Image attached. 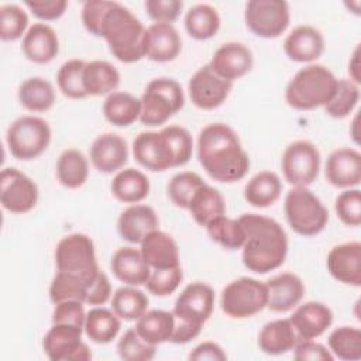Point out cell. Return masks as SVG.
Returning <instances> with one entry per match:
<instances>
[{
	"mask_svg": "<svg viewBox=\"0 0 361 361\" xmlns=\"http://www.w3.org/2000/svg\"><path fill=\"white\" fill-rule=\"evenodd\" d=\"M197 158L209 176L223 183L243 179L250 168L237 133L224 123L207 124L199 133Z\"/></svg>",
	"mask_w": 361,
	"mask_h": 361,
	"instance_id": "cell-1",
	"label": "cell"
},
{
	"mask_svg": "<svg viewBox=\"0 0 361 361\" xmlns=\"http://www.w3.org/2000/svg\"><path fill=\"white\" fill-rule=\"evenodd\" d=\"M241 223L245 241L243 244V262L255 274H267L279 268L288 254V237L282 226L267 216L247 213Z\"/></svg>",
	"mask_w": 361,
	"mask_h": 361,
	"instance_id": "cell-2",
	"label": "cell"
},
{
	"mask_svg": "<svg viewBox=\"0 0 361 361\" xmlns=\"http://www.w3.org/2000/svg\"><path fill=\"white\" fill-rule=\"evenodd\" d=\"M192 151L193 138L180 126H168L161 131H142L133 141L135 161L154 172L185 165Z\"/></svg>",
	"mask_w": 361,
	"mask_h": 361,
	"instance_id": "cell-3",
	"label": "cell"
},
{
	"mask_svg": "<svg viewBox=\"0 0 361 361\" xmlns=\"http://www.w3.org/2000/svg\"><path fill=\"white\" fill-rule=\"evenodd\" d=\"M100 37L106 39L113 56L124 63H133L145 56V27L127 7L117 1L103 18Z\"/></svg>",
	"mask_w": 361,
	"mask_h": 361,
	"instance_id": "cell-4",
	"label": "cell"
},
{
	"mask_svg": "<svg viewBox=\"0 0 361 361\" xmlns=\"http://www.w3.org/2000/svg\"><path fill=\"white\" fill-rule=\"evenodd\" d=\"M214 306V292L203 282L189 283L178 296L173 306L175 327L171 343L185 344L200 334Z\"/></svg>",
	"mask_w": 361,
	"mask_h": 361,
	"instance_id": "cell-5",
	"label": "cell"
},
{
	"mask_svg": "<svg viewBox=\"0 0 361 361\" xmlns=\"http://www.w3.org/2000/svg\"><path fill=\"white\" fill-rule=\"evenodd\" d=\"M337 78L323 65L312 63L295 73L285 90L286 103L296 110L326 106L336 93Z\"/></svg>",
	"mask_w": 361,
	"mask_h": 361,
	"instance_id": "cell-6",
	"label": "cell"
},
{
	"mask_svg": "<svg viewBox=\"0 0 361 361\" xmlns=\"http://www.w3.org/2000/svg\"><path fill=\"white\" fill-rule=\"evenodd\" d=\"M140 100V121L149 127L166 123L185 104L182 86L171 78H157L151 80Z\"/></svg>",
	"mask_w": 361,
	"mask_h": 361,
	"instance_id": "cell-7",
	"label": "cell"
},
{
	"mask_svg": "<svg viewBox=\"0 0 361 361\" xmlns=\"http://www.w3.org/2000/svg\"><path fill=\"white\" fill-rule=\"evenodd\" d=\"M285 216L290 228L305 237L319 234L329 221V212L307 188L295 186L285 197Z\"/></svg>",
	"mask_w": 361,
	"mask_h": 361,
	"instance_id": "cell-8",
	"label": "cell"
},
{
	"mask_svg": "<svg viewBox=\"0 0 361 361\" xmlns=\"http://www.w3.org/2000/svg\"><path fill=\"white\" fill-rule=\"evenodd\" d=\"M51 135V127L44 118L23 116L10 124L6 141L14 158L30 161L48 148Z\"/></svg>",
	"mask_w": 361,
	"mask_h": 361,
	"instance_id": "cell-9",
	"label": "cell"
},
{
	"mask_svg": "<svg viewBox=\"0 0 361 361\" xmlns=\"http://www.w3.org/2000/svg\"><path fill=\"white\" fill-rule=\"evenodd\" d=\"M267 285L254 278L243 276L230 282L221 292V310L233 319H245L267 307Z\"/></svg>",
	"mask_w": 361,
	"mask_h": 361,
	"instance_id": "cell-10",
	"label": "cell"
},
{
	"mask_svg": "<svg viewBox=\"0 0 361 361\" xmlns=\"http://www.w3.org/2000/svg\"><path fill=\"white\" fill-rule=\"evenodd\" d=\"M55 264L59 272L96 279L100 268L96 261L94 244L86 234L73 233L63 237L55 248Z\"/></svg>",
	"mask_w": 361,
	"mask_h": 361,
	"instance_id": "cell-11",
	"label": "cell"
},
{
	"mask_svg": "<svg viewBox=\"0 0 361 361\" xmlns=\"http://www.w3.org/2000/svg\"><path fill=\"white\" fill-rule=\"evenodd\" d=\"M244 18L255 35L276 38L289 25V6L283 0H251L245 4Z\"/></svg>",
	"mask_w": 361,
	"mask_h": 361,
	"instance_id": "cell-12",
	"label": "cell"
},
{
	"mask_svg": "<svg viewBox=\"0 0 361 361\" xmlns=\"http://www.w3.org/2000/svg\"><path fill=\"white\" fill-rule=\"evenodd\" d=\"M281 165L288 183L306 188L319 175L320 152L310 141L299 140L286 147Z\"/></svg>",
	"mask_w": 361,
	"mask_h": 361,
	"instance_id": "cell-13",
	"label": "cell"
},
{
	"mask_svg": "<svg viewBox=\"0 0 361 361\" xmlns=\"http://www.w3.org/2000/svg\"><path fill=\"white\" fill-rule=\"evenodd\" d=\"M83 329L72 324H52L42 340V348L51 361H89L92 351L82 341Z\"/></svg>",
	"mask_w": 361,
	"mask_h": 361,
	"instance_id": "cell-14",
	"label": "cell"
},
{
	"mask_svg": "<svg viewBox=\"0 0 361 361\" xmlns=\"http://www.w3.org/2000/svg\"><path fill=\"white\" fill-rule=\"evenodd\" d=\"M0 200L7 212L23 214L35 207L38 188L17 168H4L0 173Z\"/></svg>",
	"mask_w": 361,
	"mask_h": 361,
	"instance_id": "cell-15",
	"label": "cell"
},
{
	"mask_svg": "<svg viewBox=\"0 0 361 361\" xmlns=\"http://www.w3.org/2000/svg\"><path fill=\"white\" fill-rule=\"evenodd\" d=\"M233 82L220 78L209 63L199 68L189 80V96L192 103L202 110H213L228 97Z\"/></svg>",
	"mask_w": 361,
	"mask_h": 361,
	"instance_id": "cell-16",
	"label": "cell"
},
{
	"mask_svg": "<svg viewBox=\"0 0 361 361\" xmlns=\"http://www.w3.org/2000/svg\"><path fill=\"white\" fill-rule=\"evenodd\" d=\"M327 269L330 275L341 283L361 285V243L350 241L336 245L327 255Z\"/></svg>",
	"mask_w": 361,
	"mask_h": 361,
	"instance_id": "cell-17",
	"label": "cell"
},
{
	"mask_svg": "<svg viewBox=\"0 0 361 361\" xmlns=\"http://www.w3.org/2000/svg\"><path fill=\"white\" fill-rule=\"evenodd\" d=\"M252 52L241 42H226L213 55L209 66L223 79L235 80L252 68Z\"/></svg>",
	"mask_w": 361,
	"mask_h": 361,
	"instance_id": "cell-18",
	"label": "cell"
},
{
	"mask_svg": "<svg viewBox=\"0 0 361 361\" xmlns=\"http://www.w3.org/2000/svg\"><path fill=\"white\" fill-rule=\"evenodd\" d=\"M326 179L336 188H353L361 182V154L354 148L334 149L326 162Z\"/></svg>",
	"mask_w": 361,
	"mask_h": 361,
	"instance_id": "cell-19",
	"label": "cell"
},
{
	"mask_svg": "<svg viewBox=\"0 0 361 361\" xmlns=\"http://www.w3.org/2000/svg\"><path fill=\"white\" fill-rule=\"evenodd\" d=\"M128 159V147L124 138L114 133L99 135L90 147V161L103 173H111L124 166Z\"/></svg>",
	"mask_w": 361,
	"mask_h": 361,
	"instance_id": "cell-20",
	"label": "cell"
},
{
	"mask_svg": "<svg viewBox=\"0 0 361 361\" xmlns=\"http://www.w3.org/2000/svg\"><path fill=\"white\" fill-rule=\"evenodd\" d=\"M268 290L267 307L275 313H285L293 309L305 295L302 279L290 272L279 274L265 282Z\"/></svg>",
	"mask_w": 361,
	"mask_h": 361,
	"instance_id": "cell-21",
	"label": "cell"
},
{
	"mask_svg": "<svg viewBox=\"0 0 361 361\" xmlns=\"http://www.w3.org/2000/svg\"><path fill=\"white\" fill-rule=\"evenodd\" d=\"M300 340H313L322 336L333 323V312L322 302H306L289 317Z\"/></svg>",
	"mask_w": 361,
	"mask_h": 361,
	"instance_id": "cell-22",
	"label": "cell"
},
{
	"mask_svg": "<svg viewBox=\"0 0 361 361\" xmlns=\"http://www.w3.org/2000/svg\"><path fill=\"white\" fill-rule=\"evenodd\" d=\"M182 49V39L172 24L154 23L147 28L145 56L154 62L173 61Z\"/></svg>",
	"mask_w": 361,
	"mask_h": 361,
	"instance_id": "cell-23",
	"label": "cell"
},
{
	"mask_svg": "<svg viewBox=\"0 0 361 361\" xmlns=\"http://www.w3.org/2000/svg\"><path fill=\"white\" fill-rule=\"evenodd\" d=\"M158 223L157 213L151 206L133 204L120 214L117 230L123 240L131 244H141L147 234L158 228Z\"/></svg>",
	"mask_w": 361,
	"mask_h": 361,
	"instance_id": "cell-24",
	"label": "cell"
},
{
	"mask_svg": "<svg viewBox=\"0 0 361 361\" xmlns=\"http://www.w3.org/2000/svg\"><path fill=\"white\" fill-rule=\"evenodd\" d=\"M283 51L295 62H312L323 54L324 38L312 25H298L285 38Z\"/></svg>",
	"mask_w": 361,
	"mask_h": 361,
	"instance_id": "cell-25",
	"label": "cell"
},
{
	"mask_svg": "<svg viewBox=\"0 0 361 361\" xmlns=\"http://www.w3.org/2000/svg\"><path fill=\"white\" fill-rule=\"evenodd\" d=\"M110 268L118 281L130 286L145 285L151 275V267L141 251L133 247L118 248L111 257Z\"/></svg>",
	"mask_w": 361,
	"mask_h": 361,
	"instance_id": "cell-26",
	"label": "cell"
},
{
	"mask_svg": "<svg viewBox=\"0 0 361 361\" xmlns=\"http://www.w3.org/2000/svg\"><path fill=\"white\" fill-rule=\"evenodd\" d=\"M21 49L31 62L48 63L59 51L58 35L48 24L35 23L24 34Z\"/></svg>",
	"mask_w": 361,
	"mask_h": 361,
	"instance_id": "cell-27",
	"label": "cell"
},
{
	"mask_svg": "<svg viewBox=\"0 0 361 361\" xmlns=\"http://www.w3.org/2000/svg\"><path fill=\"white\" fill-rule=\"evenodd\" d=\"M144 259L152 269L179 267V248L176 241L165 231L154 230L141 241Z\"/></svg>",
	"mask_w": 361,
	"mask_h": 361,
	"instance_id": "cell-28",
	"label": "cell"
},
{
	"mask_svg": "<svg viewBox=\"0 0 361 361\" xmlns=\"http://www.w3.org/2000/svg\"><path fill=\"white\" fill-rule=\"evenodd\" d=\"M299 336L289 319H278L267 323L258 334V347L269 355H281L295 348Z\"/></svg>",
	"mask_w": 361,
	"mask_h": 361,
	"instance_id": "cell-29",
	"label": "cell"
},
{
	"mask_svg": "<svg viewBox=\"0 0 361 361\" xmlns=\"http://www.w3.org/2000/svg\"><path fill=\"white\" fill-rule=\"evenodd\" d=\"M97 278L87 279L80 275L58 271L49 286V299L52 303H59L62 300L72 299V300H79L82 303L89 305L92 289Z\"/></svg>",
	"mask_w": 361,
	"mask_h": 361,
	"instance_id": "cell-30",
	"label": "cell"
},
{
	"mask_svg": "<svg viewBox=\"0 0 361 361\" xmlns=\"http://www.w3.org/2000/svg\"><path fill=\"white\" fill-rule=\"evenodd\" d=\"M175 327V316L172 312L154 309L145 312L135 324V330L142 340L152 345L171 341Z\"/></svg>",
	"mask_w": 361,
	"mask_h": 361,
	"instance_id": "cell-31",
	"label": "cell"
},
{
	"mask_svg": "<svg viewBox=\"0 0 361 361\" xmlns=\"http://www.w3.org/2000/svg\"><path fill=\"white\" fill-rule=\"evenodd\" d=\"M120 83V73L107 61L86 62L83 69V87L87 96H103L113 93Z\"/></svg>",
	"mask_w": 361,
	"mask_h": 361,
	"instance_id": "cell-32",
	"label": "cell"
},
{
	"mask_svg": "<svg viewBox=\"0 0 361 361\" xmlns=\"http://www.w3.org/2000/svg\"><path fill=\"white\" fill-rule=\"evenodd\" d=\"M103 114L113 126L127 127L140 120L141 100L127 92H113L103 103Z\"/></svg>",
	"mask_w": 361,
	"mask_h": 361,
	"instance_id": "cell-33",
	"label": "cell"
},
{
	"mask_svg": "<svg viewBox=\"0 0 361 361\" xmlns=\"http://www.w3.org/2000/svg\"><path fill=\"white\" fill-rule=\"evenodd\" d=\"M281 190L279 176L275 172L262 171L248 180L244 188V197L254 207H268L279 199Z\"/></svg>",
	"mask_w": 361,
	"mask_h": 361,
	"instance_id": "cell-34",
	"label": "cell"
},
{
	"mask_svg": "<svg viewBox=\"0 0 361 361\" xmlns=\"http://www.w3.org/2000/svg\"><path fill=\"white\" fill-rule=\"evenodd\" d=\"M111 193L124 203H138L149 193V180L138 169L127 168L120 171L111 180Z\"/></svg>",
	"mask_w": 361,
	"mask_h": 361,
	"instance_id": "cell-35",
	"label": "cell"
},
{
	"mask_svg": "<svg viewBox=\"0 0 361 361\" xmlns=\"http://www.w3.org/2000/svg\"><path fill=\"white\" fill-rule=\"evenodd\" d=\"M188 210L199 226L206 227L212 220L223 216L226 212V203L221 193L204 183L192 197Z\"/></svg>",
	"mask_w": 361,
	"mask_h": 361,
	"instance_id": "cell-36",
	"label": "cell"
},
{
	"mask_svg": "<svg viewBox=\"0 0 361 361\" xmlns=\"http://www.w3.org/2000/svg\"><path fill=\"white\" fill-rule=\"evenodd\" d=\"M121 327L120 317L110 309L94 307L86 313L85 334L96 344H107L116 338Z\"/></svg>",
	"mask_w": 361,
	"mask_h": 361,
	"instance_id": "cell-37",
	"label": "cell"
},
{
	"mask_svg": "<svg viewBox=\"0 0 361 361\" xmlns=\"http://www.w3.org/2000/svg\"><path fill=\"white\" fill-rule=\"evenodd\" d=\"M89 175V164L86 157L75 148L65 149L56 161V178L59 183L68 189H78Z\"/></svg>",
	"mask_w": 361,
	"mask_h": 361,
	"instance_id": "cell-38",
	"label": "cell"
},
{
	"mask_svg": "<svg viewBox=\"0 0 361 361\" xmlns=\"http://www.w3.org/2000/svg\"><path fill=\"white\" fill-rule=\"evenodd\" d=\"M18 100L30 111H47L55 103V90L44 78H28L18 87Z\"/></svg>",
	"mask_w": 361,
	"mask_h": 361,
	"instance_id": "cell-39",
	"label": "cell"
},
{
	"mask_svg": "<svg viewBox=\"0 0 361 361\" xmlns=\"http://www.w3.org/2000/svg\"><path fill=\"white\" fill-rule=\"evenodd\" d=\"M185 28L197 41L209 39L220 28V16L210 4H196L185 16Z\"/></svg>",
	"mask_w": 361,
	"mask_h": 361,
	"instance_id": "cell-40",
	"label": "cell"
},
{
	"mask_svg": "<svg viewBox=\"0 0 361 361\" xmlns=\"http://www.w3.org/2000/svg\"><path fill=\"white\" fill-rule=\"evenodd\" d=\"M147 295L134 286H121L113 293L111 309L120 319L138 320L147 312Z\"/></svg>",
	"mask_w": 361,
	"mask_h": 361,
	"instance_id": "cell-41",
	"label": "cell"
},
{
	"mask_svg": "<svg viewBox=\"0 0 361 361\" xmlns=\"http://www.w3.org/2000/svg\"><path fill=\"white\" fill-rule=\"evenodd\" d=\"M209 237L227 250H238L245 241V233L241 223L234 219L219 216L206 226Z\"/></svg>",
	"mask_w": 361,
	"mask_h": 361,
	"instance_id": "cell-42",
	"label": "cell"
},
{
	"mask_svg": "<svg viewBox=\"0 0 361 361\" xmlns=\"http://www.w3.org/2000/svg\"><path fill=\"white\" fill-rule=\"evenodd\" d=\"M329 348L340 360L357 361L361 358V330L357 327L341 326L329 336Z\"/></svg>",
	"mask_w": 361,
	"mask_h": 361,
	"instance_id": "cell-43",
	"label": "cell"
},
{
	"mask_svg": "<svg viewBox=\"0 0 361 361\" xmlns=\"http://www.w3.org/2000/svg\"><path fill=\"white\" fill-rule=\"evenodd\" d=\"M86 62L82 59H69L59 68L56 82L59 90L69 99H85L87 96L83 87V69Z\"/></svg>",
	"mask_w": 361,
	"mask_h": 361,
	"instance_id": "cell-44",
	"label": "cell"
},
{
	"mask_svg": "<svg viewBox=\"0 0 361 361\" xmlns=\"http://www.w3.org/2000/svg\"><path fill=\"white\" fill-rule=\"evenodd\" d=\"M358 99V85L350 79H338L336 93L331 100L324 106V110L333 118H344L354 110Z\"/></svg>",
	"mask_w": 361,
	"mask_h": 361,
	"instance_id": "cell-45",
	"label": "cell"
},
{
	"mask_svg": "<svg viewBox=\"0 0 361 361\" xmlns=\"http://www.w3.org/2000/svg\"><path fill=\"white\" fill-rule=\"evenodd\" d=\"M204 185V180L196 172H180L176 173L168 183V196L171 202L180 207L188 209L193 195Z\"/></svg>",
	"mask_w": 361,
	"mask_h": 361,
	"instance_id": "cell-46",
	"label": "cell"
},
{
	"mask_svg": "<svg viewBox=\"0 0 361 361\" xmlns=\"http://www.w3.org/2000/svg\"><path fill=\"white\" fill-rule=\"evenodd\" d=\"M117 353L126 361H149L155 357L157 345L142 340L135 329H128L117 343Z\"/></svg>",
	"mask_w": 361,
	"mask_h": 361,
	"instance_id": "cell-47",
	"label": "cell"
},
{
	"mask_svg": "<svg viewBox=\"0 0 361 361\" xmlns=\"http://www.w3.org/2000/svg\"><path fill=\"white\" fill-rule=\"evenodd\" d=\"M28 25L27 13L17 4H4L0 7V38L3 41L18 39Z\"/></svg>",
	"mask_w": 361,
	"mask_h": 361,
	"instance_id": "cell-48",
	"label": "cell"
},
{
	"mask_svg": "<svg viewBox=\"0 0 361 361\" xmlns=\"http://www.w3.org/2000/svg\"><path fill=\"white\" fill-rule=\"evenodd\" d=\"M183 279L180 267L151 269V275L147 281V289L155 296H168L173 293Z\"/></svg>",
	"mask_w": 361,
	"mask_h": 361,
	"instance_id": "cell-49",
	"label": "cell"
},
{
	"mask_svg": "<svg viewBox=\"0 0 361 361\" xmlns=\"http://www.w3.org/2000/svg\"><path fill=\"white\" fill-rule=\"evenodd\" d=\"M334 209L337 217L345 226L357 227L361 224V192L360 189H348L336 197Z\"/></svg>",
	"mask_w": 361,
	"mask_h": 361,
	"instance_id": "cell-50",
	"label": "cell"
},
{
	"mask_svg": "<svg viewBox=\"0 0 361 361\" xmlns=\"http://www.w3.org/2000/svg\"><path fill=\"white\" fill-rule=\"evenodd\" d=\"M86 312L79 300H62L55 303L52 312V324H72L85 330Z\"/></svg>",
	"mask_w": 361,
	"mask_h": 361,
	"instance_id": "cell-51",
	"label": "cell"
},
{
	"mask_svg": "<svg viewBox=\"0 0 361 361\" xmlns=\"http://www.w3.org/2000/svg\"><path fill=\"white\" fill-rule=\"evenodd\" d=\"M114 1L109 0H89L85 1L82 7V21L85 28L96 35L100 37V30H102V23L106 16V13L111 8Z\"/></svg>",
	"mask_w": 361,
	"mask_h": 361,
	"instance_id": "cell-52",
	"label": "cell"
},
{
	"mask_svg": "<svg viewBox=\"0 0 361 361\" xmlns=\"http://www.w3.org/2000/svg\"><path fill=\"white\" fill-rule=\"evenodd\" d=\"M183 8L179 0H147L145 10L155 23H173Z\"/></svg>",
	"mask_w": 361,
	"mask_h": 361,
	"instance_id": "cell-53",
	"label": "cell"
},
{
	"mask_svg": "<svg viewBox=\"0 0 361 361\" xmlns=\"http://www.w3.org/2000/svg\"><path fill=\"white\" fill-rule=\"evenodd\" d=\"M293 350L298 361H331L334 358L330 350L313 340H299Z\"/></svg>",
	"mask_w": 361,
	"mask_h": 361,
	"instance_id": "cell-54",
	"label": "cell"
},
{
	"mask_svg": "<svg viewBox=\"0 0 361 361\" xmlns=\"http://www.w3.org/2000/svg\"><path fill=\"white\" fill-rule=\"evenodd\" d=\"M25 6L31 13L41 20H56L59 18L68 6L66 0H27Z\"/></svg>",
	"mask_w": 361,
	"mask_h": 361,
	"instance_id": "cell-55",
	"label": "cell"
},
{
	"mask_svg": "<svg viewBox=\"0 0 361 361\" xmlns=\"http://www.w3.org/2000/svg\"><path fill=\"white\" fill-rule=\"evenodd\" d=\"M189 360H193V361H204V360L224 361V360H227V355L217 343L203 341L193 348V351L189 354Z\"/></svg>",
	"mask_w": 361,
	"mask_h": 361,
	"instance_id": "cell-56",
	"label": "cell"
},
{
	"mask_svg": "<svg viewBox=\"0 0 361 361\" xmlns=\"http://www.w3.org/2000/svg\"><path fill=\"white\" fill-rule=\"evenodd\" d=\"M348 73L351 76L350 80H353L354 83H361V76H360V47L355 48L350 63H348Z\"/></svg>",
	"mask_w": 361,
	"mask_h": 361,
	"instance_id": "cell-57",
	"label": "cell"
},
{
	"mask_svg": "<svg viewBox=\"0 0 361 361\" xmlns=\"http://www.w3.org/2000/svg\"><path fill=\"white\" fill-rule=\"evenodd\" d=\"M357 120H358V117L355 116V117H354V121H353V131H351V135H353V138H354V141H355V142H358V135H357V133H355V128H357Z\"/></svg>",
	"mask_w": 361,
	"mask_h": 361,
	"instance_id": "cell-58",
	"label": "cell"
}]
</instances>
